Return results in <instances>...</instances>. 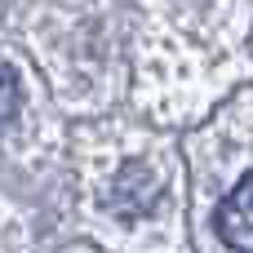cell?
Returning a JSON list of instances; mask_svg holds the SVG:
<instances>
[{"mask_svg":"<svg viewBox=\"0 0 253 253\" xmlns=\"http://www.w3.org/2000/svg\"><path fill=\"white\" fill-rule=\"evenodd\" d=\"M156 200H160V182H156V173L142 160L120 165V173L107 187V209L120 213V218H142V213L156 209Z\"/></svg>","mask_w":253,"mask_h":253,"instance_id":"cell-1","label":"cell"},{"mask_svg":"<svg viewBox=\"0 0 253 253\" xmlns=\"http://www.w3.org/2000/svg\"><path fill=\"white\" fill-rule=\"evenodd\" d=\"M18 107H22V80L9 62H0V129L18 116Z\"/></svg>","mask_w":253,"mask_h":253,"instance_id":"cell-3","label":"cell"},{"mask_svg":"<svg viewBox=\"0 0 253 253\" xmlns=\"http://www.w3.org/2000/svg\"><path fill=\"white\" fill-rule=\"evenodd\" d=\"M213 231L227 249L253 253V169L236 182V191L222 196V205L213 209Z\"/></svg>","mask_w":253,"mask_h":253,"instance_id":"cell-2","label":"cell"}]
</instances>
